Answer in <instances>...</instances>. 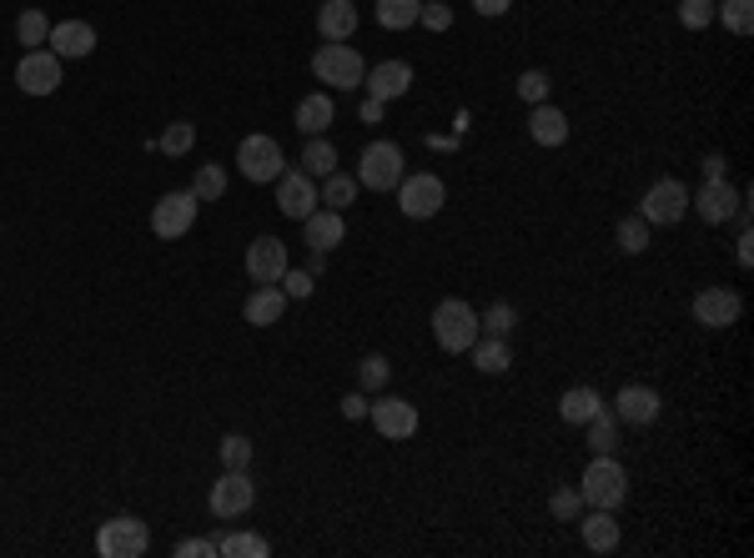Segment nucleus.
Listing matches in <instances>:
<instances>
[{"label":"nucleus","mask_w":754,"mask_h":558,"mask_svg":"<svg viewBox=\"0 0 754 558\" xmlns=\"http://www.w3.org/2000/svg\"><path fill=\"white\" fill-rule=\"evenodd\" d=\"M51 51H56L60 60H81V56H91L96 51V25H86V21H60V25H51V41H46Z\"/></svg>","instance_id":"obj_20"},{"label":"nucleus","mask_w":754,"mask_h":558,"mask_svg":"<svg viewBox=\"0 0 754 558\" xmlns=\"http://www.w3.org/2000/svg\"><path fill=\"white\" fill-rule=\"evenodd\" d=\"M292 267V257H287V242L282 237H257L247 247V277L257 287L267 282H282V272Z\"/></svg>","instance_id":"obj_18"},{"label":"nucleus","mask_w":754,"mask_h":558,"mask_svg":"<svg viewBox=\"0 0 754 558\" xmlns=\"http://www.w3.org/2000/svg\"><path fill=\"white\" fill-rule=\"evenodd\" d=\"M191 191H197V202H222V191H226V171L207 161V167L197 171V181H191Z\"/></svg>","instance_id":"obj_39"},{"label":"nucleus","mask_w":754,"mask_h":558,"mask_svg":"<svg viewBox=\"0 0 754 558\" xmlns=\"http://www.w3.org/2000/svg\"><path fill=\"white\" fill-rule=\"evenodd\" d=\"M363 121H382V101H367V107H363Z\"/></svg>","instance_id":"obj_51"},{"label":"nucleus","mask_w":754,"mask_h":558,"mask_svg":"<svg viewBox=\"0 0 754 558\" xmlns=\"http://www.w3.org/2000/svg\"><path fill=\"white\" fill-rule=\"evenodd\" d=\"M679 25L684 31H705V25H714V0H679Z\"/></svg>","instance_id":"obj_41"},{"label":"nucleus","mask_w":754,"mask_h":558,"mask_svg":"<svg viewBox=\"0 0 754 558\" xmlns=\"http://www.w3.org/2000/svg\"><path fill=\"white\" fill-rule=\"evenodd\" d=\"M578 493H584V509H619L629 499V473L613 453H594L584 478H578Z\"/></svg>","instance_id":"obj_1"},{"label":"nucleus","mask_w":754,"mask_h":558,"mask_svg":"<svg viewBox=\"0 0 754 558\" xmlns=\"http://www.w3.org/2000/svg\"><path fill=\"white\" fill-rule=\"evenodd\" d=\"M599 408H603V398L594 388H584V382H578V388H568L564 398H558V417H564V423H574V428H584V423H589Z\"/></svg>","instance_id":"obj_27"},{"label":"nucleus","mask_w":754,"mask_h":558,"mask_svg":"<svg viewBox=\"0 0 754 558\" xmlns=\"http://www.w3.org/2000/svg\"><path fill=\"white\" fill-rule=\"evenodd\" d=\"M740 191L730 187V181H705L699 191H689V207L699 212V222H709V226H724L730 216H740Z\"/></svg>","instance_id":"obj_16"},{"label":"nucleus","mask_w":754,"mask_h":558,"mask_svg":"<svg viewBox=\"0 0 754 558\" xmlns=\"http://www.w3.org/2000/svg\"><path fill=\"white\" fill-rule=\"evenodd\" d=\"M212 558V554H222V544L217 538H187V544H177V558Z\"/></svg>","instance_id":"obj_46"},{"label":"nucleus","mask_w":754,"mask_h":558,"mask_svg":"<svg viewBox=\"0 0 754 558\" xmlns=\"http://www.w3.org/2000/svg\"><path fill=\"white\" fill-rule=\"evenodd\" d=\"M714 21H724V31L744 41L754 31V0H714Z\"/></svg>","instance_id":"obj_29"},{"label":"nucleus","mask_w":754,"mask_h":558,"mask_svg":"<svg viewBox=\"0 0 754 558\" xmlns=\"http://www.w3.org/2000/svg\"><path fill=\"white\" fill-rule=\"evenodd\" d=\"M332 121H337V107H332L328 91H312L297 101V131H302V136H322Z\"/></svg>","instance_id":"obj_23"},{"label":"nucleus","mask_w":754,"mask_h":558,"mask_svg":"<svg viewBox=\"0 0 754 558\" xmlns=\"http://www.w3.org/2000/svg\"><path fill=\"white\" fill-rule=\"evenodd\" d=\"M418 25H428V31H453V5H448V0H423Z\"/></svg>","instance_id":"obj_45"},{"label":"nucleus","mask_w":754,"mask_h":558,"mask_svg":"<svg viewBox=\"0 0 754 558\" xmlns=\"http://www.w3.org/2000/svg\"><path fill=\"white\" fill-rule=\"evenodd\" d=\"M508 5H513V0H473V11L488 15V21H494V15H508Z\"/></svg>","instance_id":"obj_49"},{"label":"nucleus","mask_w":754,"mask_h":558,"mask_svg":"<svg viewBox=\"0 0 754 558\" xmlns=\"http://www.w3.org/2000/svg\"><path fill=\"white\" fill-rule=\"evenodd\" d=\"M705 181H730V161L724 156H705Z\"/></svg>","instance_id":"obj_47"},{"label":"nucleus","mask_w":754,"mask_h":558,"mask_svg":"<svg viewBox=\"0 0 754 558\" xmlns=\"http://www.w3.org/2000/svg\"><path fill=\"white\" fill-rule=\"evenodd\" d=\"M740 317H744V298L734 287H705L695 298V322L709 327V333H724V327H734Z\"/></svg>","instance_id":"obj_11"},{"label":"nucleus","mask_w":754,"mask_h":558,"mask_svg":"<svg viewBox=\"0 0 754 558\" xmlns=\"http://www.w3.org/2000/svg\"><path fill=\"white\" fill-rule=\"evenodd\" d=\"M529 136L539 146H564L568 142V116L543 101V107H533V116H529Z\"/></svg>","instance_id":"obj_25"},{"label":"nucleus","mask_w":754,"mask_h":558,"mask_svg":"<svg viewBox=\"0 0 754 558\" xmlns=\"http://www.w3.org/2000/svg\"><path fill=\"white\" fill-rule=\"evenodd\" d=\"M242 312H247L252 327H271V322H282V312H287V292L277 282H267V287H257V292H252Z\"/></svg>","instance_id":"obj_24"},{"label":"nucleus","mask_w":754,"mask_h":558,"mask_svg":"<svg viewBox=\"0 0 754 558\" xmlns=\"http://www.w3.org/2000/svg\"><path fill=\"white\" fill-rule=\"evenodd\" d=\"M478 327H484L488 337H508L513 327H519V312H513V302H494V308L478 317Z\"/></svg>","instance_id":"obj_37"},{"label":"nucleus","mask_w":754,"mask_h":558,"mask_svg":"<svg viewBox=\"0 0 754 558\" xmlns=\"http://www.w3.org/2000/svg\"><path fill=\"white\" fill-rule=\"evenodd\" d=\"M312 76H318L322 86H332V91H357L367 76L363 51H353L347 41H328V46L312 56Z\"/></svg>","instance_id":"obj_3"},{"label":"nucleus","mask_w":754,"mask_h":558,"mask_svg":"<svg viewBox=\"0 0 754 558\" xmlns=\"http://www.w3.org/2000/svg\"><path fill=\"white\" fill-rule=\"evenodd\" d=\"M342 237H347V222H342V212H332V207H318V212L302 222V242L312 252H332L342 247Z\"/></svg>","instance_id":"obj_21"},{"label":"nucleus","mask_w":754,"mask_h":558,"mask_svg":"<svg viewBox=\"0 0 754 558\" xmlns=\"http://www.w3.org/2000/svg\"><path fill=\"white\" fill-rule=\"evenodd\" d=\"M152 548V528H146L136 513H121V518H107L101 534H96V554L101 558H142Z\"/></svg>","instance_id":"obj_6"},{"label":"nucleus","mask_w":754,"mask_h":558,"mask_svg":"<svg viewBox=\"0 0 754 558\" xmlns=\"http://www.w3.org/2000/svg\"><path fill=\"white\" fill-rule=\"evenodd\" d=\"M408 86H413V66H408V60H377L363 76L367 101H382V107L398 101V96H408Z\"/></svg>","instance_id":"obj_17"},{"label":"nucleus","mask_w":754,"mask_h":558,"mask_svg":"<svg viewBox=\"0 0 754 558\" xmlns=\"http://www.w3.org/2000/svg\"><path fill=\"white\" fill-rule=\"evenodd\" d=\"M734 257H740V267H754V237H750V226H744L740 242H734Z\"/></svg>","instance_id":"obj_48"},{"label":"nucleus","mask_w":754,"mask_h":558,"mask_svg":"<svg viewBox=\"0 0 754 558\" xmlns=\"http://www.w3.org/2000/svg\"><path fill=\"white\" fill-rule=\"evenodd\" d=\"M357 21H363V15H357L353 0H322L318 5V36L322 41H347L357 31Z\"/></svg>","instance_id":"obj_22"},{"label":"nucleus","mask_w":754,"mask_h":558,"mask_svg":"<svg viewBox=\"0 0 754 558\" xmlns=\"http://www.w3.org/2000/svg\"><path fill=\"white\" fill-rule=\"evenodd\" d=\"M473 353V368L478 372H488V378H498V372H508L513 368V347H508V337H478V343L468 347Z\"/></svg>","instance_id":"obj_26"},{"label":"nucleus","mask_w":754,"mask_h":558,"mask_svg":"<svg viewBox=\"0 0 754 558\" xmlns=\"http://www.w3.org/2000/svg\"><path fill=\"white\" fill-rule=\"evenodd\" d=\"M191 142H197V126H191V121H171V126L162 131V156H187L191 152Z\"/></svg>","instance_id":"obj_38"},{"label":"nucleus","mask_w":754,"mask_h":558,"mask_svg":"<svg viewBox=\"0 0 754 558\" xmlns=\"http://www.w3.org/2000/svg\"><path fill=\"white\" fill-rule=\"evenodd\" d=\"M247 464H252V438L226 433V438H222V468H247Z\"/></svg>","instance_id":"obj_43"},{"label":"nucleus","mask_w":754,"mask_h":558,"mask_svg":"<svg viewBox=\"0 0 754 558\" xmlns=\"http://www.w3.org/2000/svg\"><path fill=\"white\" fill-rule=\"evenodd\" d=\"M222 554H226V558H267L271 544H267L262 534H247V528H236V534L222 538Z\"/></svg>","instance_id":"obj_34"},{"label":"nucleus","mask_w":754,"mask_h":558,"mask_svg":"<svg viewBox=\"0 0 754 558\" xmlns=\"http://www.w3.org/2000/svg\"><path fill=\"white\" fill-rule=\"evenodd\" d=\"M548 86H554L548 81V71H523L519 76V96L529 101V107H543V101H548Z\"/></svg>","instance_id":"obj_44"},{"label":"nucleus","mask_w":754,"mask_h":558,"mask_svg":"<svg viewBox=\"0 0 754 558\" xmlns=\"http://www.w3.org/2000/svg\"><path fill=\"white\" fill-rule=\"evenodd\" d=\"M367 413V398L363 392H347V398H342V417H363Z\"/></svg>","instance_id":"obj_50"},{"label":"nucleus","mask_w":754,"mask_h":558,"mask_svg":"<svg viewBox=\"0 0 754 558\" xmlns=\"http://www.w3.org/2000/svg\"><path fill=\"white\" fill-rule=\"evenodd\" d=\"M287 292V302H307L312 298V292H318V277L307 272V267H287L282 272V282H277Z\"/></svg>","instance_id":"obj_40"},{"label":"nucleus","mask_w":754,"mask_h":558,"mask_svg":"<svg viewBox=\"0 0 754 558\" xmlns=\"http://www.w3.org/2000/svg\"><path fill=\"white\" fill-rule=\"evenodd\" d=\"M578 528H584V548H589V554H613V548L624 544V534H619V518H613V509H589V513H578Z\"/></svg>","instance_id":"obj_19"},{"label":"nucleus","mask_w":754,"mask_h":558,"mask_svg":"<svg viewBox=\"0 0 754 558\" xmlns=\"http://www.w3.org/2000/svg\"><path fill=\"white\" fill-rule=\"evenodd\" d=\"M252 503H257V483L247 478V468H226V473L212 483V493H207V509H212V518H222V523L247 518Z\"/></svg>","instance_id":"obj_5"},{"label":"nucleus","mask_w":754,"mask_h":558,"mask_svg":"<svg viewBox=\"0 0 754 558\" xmlns=\"http://www.w3.org/2000/svg\"><path fill=\"white\" fill-rule=\"evenodd\" d=\"M613 237H619V247L629 252V257H639V252H648V222L644 216H624V222H619V232H613Z\"/></svg>","instance_id":"obj_36"},{"label":"nucleus","mask_w":754,"mask_h":558,"mask_svg":"<svg viewBox=\"0 0 754 558\" xmlns=\"http://www.w3.org/2000/svg\"><path fill=\"white\" fill-rule=\"evenodd\" d=\"M197 191H166L162 202L152 207V232L162 242H177V237H187L191 226H197Z\"/></svg>","instance_id":"obj_9"},{"label":"nucleus","mask_w":754,"mask_h":558,"mask_svg":"<svg viewBox=\"0 0 754 558\" xmlns=\"http://www.w3.org/2000/svg\"><path fill=\"white\" fill-rule=\"evenodd\" d=\"M322 207L318 197V181L307 177V171H282L277 177V212L292 216V222H307V216Z\"/></svg>","instance_id":"obj_15"},{"label":"nucleus","mask_w":754,"mask_h":558,"mask_svg":"<svg viewBox=\"0 0 754 558\" xmlns=\"http://www.w3.org/2000/svg\"><path fill=\"white\" fill-rule=\"evenodd\" d=\"M548 513H554L558 523H578V513H584V493H578V488H558L554 499H548Z\"/></svg>","instance_id":"obj_42"},{"label":"nucleus","mask_w":754,"mask_h":558,"mask_svg":"<svg viewBox=\"0 0 754 558\" xmlns=\"http://www.w3.org/2000/svg\"><path fill=\"white\" fill-rule=\"evenodd\" d=\"M367 417L388 443H408L418 433V408L408 398H377V403H367Z\"/></svg>","instance_id":"obj_13"},{"label":"nucleus","mask_w":754,"mask_h":558,"mask_svg":"<svg viewBox=\"0 0 754 558\" xmlns=\"http://www.w3.org/2000/svg\"><path fill=\"white\" fill-rule=\"evenodd\" d=\"M15 41H21L25 51H41L51 41V21L46 11H21V21H15Z\"/></svg>","instance_id":"obj_33"},{"label":"nucleus","mask_w":754,"mask_h":558,"mask_svg":"<svg viewBox=\"0 0 754 558\" xmlns=\"http://www.w3.org/2000/svg\"><path fill=\"white\" fill-rule=\"evenodd\" d=\"M433 337H437V347H443V353H468V347L484 337L478 312H473L463 298H443L433 308Z\"/></svg>","instance_id":"obj_2"},{"label":"nucleus","mask_w":754,"mask_h":558,"mask_svg":"<svg viewBox=\"0 0 754 558\" xmlns=\"http://www.w3.org/2000/svg\"><path fill=\"white\" fill-rule=\"evenodd\" d=\"M392 191H398V207L408 222H428V216H437L443 202H448V187H443V177H433V171H408Z\"/></svg>","instance_id":"obj_4"},{"label":"nucleus","mask_w":754,"mask_h":558,"mask_svg":"<svg viewBox=\"0 0 754 558\" xmlns=\"http://www.w3.org/2000/svg\"><path fill=\"white\" fill-rule=\"evenodd\" d=\"M684 212H689V187L674 177H659L644 191V202H639V216H644L648 226H674V222H684Z\"/></svg>","instance_id":"obj_8"},{"label":"nucleus","mask_w":754,"mask_h":558,"mask_svg":"<svg viewBox=\"0 0 754 558\" xmlns=\"http://www.w3.org/2000/svg\"><path fill=\"white\" fill-rule=\"evenodd\" d=\"M15 86H21L25 96H51V91H60V56L51 46L25 51L21 66H15Z\"/></svg>","instance_id":"obj_12"},{"label":"nucleus","mask_w":754,"mask_h":558,"mask_svg":"<svg viewBox=\"0 0 754 558\" xmlns=\"http://www.w3.org/2000/svg\"><path fill=\"white\" fill-rule=\"evenodd\" d=\"M302 171L312 181L328 177V171H337V152H332V142H322V136H307V152H302Z\"/></svg>","instance_id":"obj_31"},{"label":"nucleus","mask_w":754,"mask_h":558,"mask_svg":"<svg viewBox=\"0 0 754 558\" xmlns=\"http://www.w3.org/2000/svg\"><path fill=\"white\" fill-rule=\"evenodd\" d=\"M659 413H664L659 388H644V382H629V388H619V398H613V417L629 423V428H648V423H659Z\"/></svg>","instance_id":"obj_14"},{"label":"nucleus","mask_w":754,"mask_h":558,"mask_svg":"<svg viewBox=\"0 0 754 558\" xmlns=\"http://www.w3.org/2000/svg\"><path fill=\"white\" fill-rule=\"evenodd\" d=\"M322 207H332V212H347V207L357 202V177H342V171H328L318 187Z\"/></svg>","instance_id":"obj_30"},{"label":"nucleus","mask_w":754,"mask_h":558,"mask_svg":"<svg viewBox=\"0 0 754 558\" xmlns=\"http://www.w3.org/2000/svg\"><path fill=\"white\" fill-rule=\"evenodd\" d=\"M236 167H242V177L247 181H277L287 171V161H282V146L257 131V136H242V146H236Z\"/></svg>","instance_id":"obj_10"},{"label":"nucleus","mask_w":754,"mask_h":558,"mask_svg":"<svg viewBox=\"0 0 754 558\" xmlns=\"http://www.w3.org/2000/svg\"><path fill=\"white\" fill-rule=\"evenodd\" d=\"M402 177H408V171H402V146L398 142H373V146H363V156H357V187H367V191H392Z\"/></svg>","instance_id":"obj_7"},{"label":"nucleus","mask_w":754,"mask_h":558,"mask_svg":"<svg viewBox=\"0 0 754 558\" xmlns=\"http://www.w3.org/2000/svg\"><path fill=\"white\" fill-rule=\"evenodd\" d=\"M392 378V362L382 353H367L363 362H357V382H363V392H382Z\"/></svg>","instance_id":"obj_35"},{"label":"nucleus","mask_w":754,"mask_h":558,"mask_svg":"<svg viewBox=\"0 0 754 558\" xmlns=\"http://www.w3.org/2000/svg\"><path fill=\"white\" fill-rule=\"evenodd\" d=\"M423 15V0H377V25L382 31H408Z\"/></svg>","instance_id":"obj_28"},{"label":"nucleus","mask_w":754,"mask_h":558,"mask_svg":"<svg viewBox=\"0 0 754 558\" xmlns=\"http://www.w3.org/2000/svg\"><path fill=\"white\" fill-rule=\"evenodd\" d=\"M584 428H589V453H613V448H619V417H613V413H603V408H599Z\"/></svg>","instance_id":"obj_32"}]
</instances>
